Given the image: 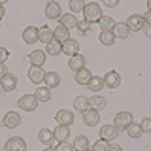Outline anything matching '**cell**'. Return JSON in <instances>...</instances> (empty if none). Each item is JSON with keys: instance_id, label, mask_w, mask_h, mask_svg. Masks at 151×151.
I'll return each mask as SVG.
<instances>
[{"instance_id": "obj_48", "label": "cell", "mask_w": 151, "mask_h": 151, "mask_svg": "<svg viewBox=\"0 0 151 151\" xmlns=\"http://www.w3.org/2000/svg\"><path fill=\"white\" fill-rule=\"evenodd\" d=\"M147 12H151V0L147 2Z\"/></svg>"}, {"instance_id": "obj_5", "label": "cell", "mask_w": 151, "mask_h": 151, "mask_svg": "<svg viewBox=\"0 0 151 151\" xmlns=\"http://www.w3.org/2000/svg\"><path fill=\"white\" fill-rule=\"evenodd\" d=\"M19 106H21V110L25 111H34L38 108V100L34 94H25V96L19 98Z\"/></svg>"}, {"instance_id": "obj_35", "label": "cell", "mask_w": 151, "mask_h": 151, "mask_svg": "<svg viewBox=\"0 0 151 151\" xmlns=\"http://www.w3.org/2000/svg\"><path fill=\"white\" fill-rule=\"evenodd\" d=\"M76 28H78V30L81 32L83 36H89V34H91V23H87L85 19H83V21H78V25H76Z\"/></svg>"}, {"instance_id": "obj_28", "label": "cell", "mask_w": 151, "mask_h": 151, "mask_svg": "<svg viewBox=\"0 0 151 151\" xmlns=\"http://www.w3.org/2000/svg\"><path fill=\"white\" fill-rule=\"evenodd\" d=\"M98 25H100V30H106V32H111L113 27H115V21L111 19V15H102L100 21H98Z\"/></svg>"}, {"instance_id": "obj_15", "label": "cell", "mask_w": 151, "mask_h": 151, "mask_svg": "<svg viewBox=\"0 0 151 151\" xmlns=\"http://www.w3.org/2000/svg\"><path fill=\"white\" fill-rule=\"evenodd\" d=\"M127 27H129L130 32H136V30H142V27H144V19L142 15H129V21H127Z\"/></svg>"}, {"instance_id": "obj_16", "label": "cell", "mask_w": 151, "mask_h": 151, "mask_svg": "<svg viewBox=\"0 0 151 151\" xmlns=\"http://www.w3.org/2000/svg\"><path fill=\"white\" fill-rule=\"evenodd\" d=\"M38 40L42 42V44H51V42L55 40L53 38V30H51L49 27H42V28H38Z\"/></svg>"}, {"instance_id": "obj_29", "label": "cell", "mask_w": 151, "mask_h": 151, "mask_svg": "<svg viewBox=\"0 0 151 151\" xmlns=\"http://www.w3.org/2000/svg\"><path fill=\"white\" fill-rule=\"evenodd\" d=\"M34 96H36L38 102H47L51 98V91L47 87H38L36 91H34Z\"/></svg>"}, {"instance_id": "obj_27", "label": "cell", "mask_w": 151, "mask_h": 151, "mask_svg": "<svg viewBox=\"0 0 151 151\" xmlns=\"http://www.w3.org/2000/svg\"><path fill=\"white\" fill-rule=\"evenodd\" d=\"M38 140H40L44 145H49L51 142L55 140V134H53V130H49V129H42L40 132H38Z\"/></svg>"}, {"instance_id": "obj_19", "label": "cell", "mask_w": 151, "mask_h": 151, "mask_svg": "<svg viewBox=\"0 0 151 151\" xmlns=\"http://www.w3.org/2000/svg\"><path fill=\"white\" fill-rule=\"evenodd\" d=\"M28 60H30L32 66H42L45 63V51L42 49H34L30 55H28Z\"/></svg>"}, {"instance_id": "obj_23", "label": "cell", "mask_w": 151, "mask_h": 151, "mask_svg": "<svg viewBox=\"0 0 151 151\" xmlns=\"http://www.w3.org/2000/svg\"><path fill=\"white\" fill-rule=\"evenodd\" d=\"M91 78H93V74H91L89 68H83V70H79V72H76V83L78 85H89Z\"/></svg>"}, {"instance_id": "obj_47", "label": "cell", "mask_w": 151, "mask_h": 151, "mask_svg": "<svg viewBox=\"0 0 151 151\" xmlns=\"http://www.w3.org/2000/svg\"><path fill=\"white\" fill-rule=\"evenodd\" d=\"M44 151H55V147H51V145H45V149Z\"/></svg>"}, {"instance_id": "obj_20", "label": "cell", "mask_w": 151, "mask_h": 151, "mask_svg": "<svg viewBox=\"0 0 151 151\" xmlns=\"http://www.w3.org/2000/svg\"><path fill=\"white\" fill-rule=\"evenodd\" d=\"M113 36L115 38H121V40H125V38L130 36V30L129 27H127V23H115V27H113Z\"/></svg>"}, {"instance_id": "obj_22", "label": "cell", "mask_w": 151, "mask_h": 151, "mask_svg": "<svg viewBox=\"0 0 151 151\" xmlns=\"http://www.w3.org/2000/svg\"><path fill=\"white\" fill-rule=\"evenodd\" d=\"M117 129L113 125H106V127H102L100 129V136H102V140H106V142H111L113 138H117Z\"/></svg>"}, {"instance_id": "obj_49", "label": "cell", "mask_w": 151, "mask_h": 151, "mask_svg": "<svg viewBox=\"0 0 151 151\" xmlns=\"http://www.w3.org/2000/svg\"><path fill=\"white\" fill-rule=\"evenodd\" d=\"M87 151H93V149H87Z\"/></svg>"}, {"instance_id": "obj_25", "label": "cell", "mask_w": 151, "mask_h": 151, "mask_svg": "<svg viewBox=\"0 0 151 151\" xmlns=\"http://www.w3.org/2000/svg\"><path fill=\"white\" fill-rule=\"evenodd\" d=\"M53 134H55V140L66 142V140H68V136H70V129H68V127H64V125H57V129L53 130Z\"/></svg>"}, {"instance_id": "obj_32", "label": "cell", "mask_w": 151, "mask_h": 151, "mask_svg": "<svg viewBox=\"0 0 151 151\" xmlns=\"http://www.w3.org/2000/svg\"><path fill=\"white\" fill-rule=\"evenodd\" d=\"M127 134L130 136V138H140L142 134H144V130H142V127H140V123H130L129 125V129H127Z\"/></svg>"}, {"instance_id": "obj_46", "label": "cell", "mask_w": 151, "mask_h": 151, "mask_svg": "<svg viewBox=\"0 0 151 151\" xmlns=\"http://www.w3.org/2000/svg\"><path fill=\"white\" fill-rule=\"evenodd\" d=\"M4 13H6V9H4V6H2V4H0V19L4 17Z\"/></svg>"}, {"instance_id": "obj_2", "label": "cell", "mask_w": 151, "mask_h": 151, "mask_svg": "<svg viewBox=\"0 0 151 151\" xmlns=\"http://www.w3.org/2000/svg\"><path fill=\"white\" fill-rule=\"evenodd\" d=\"M130 123H134L132 121V113L130 111H119L115 115V119H113V127L117 129V132H123V130L129 129Z\"/></svg>"}, {"instance_id": "obj_26", "label": "cell", "mask_w": 151, "mask_h": 151, "mask_svg": "<svg viewBox=\"0 0 151 151\" xmlns=\"http://www.w3.org/2000/svg\"><path fill=\"white\" fill-rule=\"evenodd\" d=\"M59 25H63V27H66V28H72V27H76L78 25V19H76V15L74 13H63L60 15V19H59Z\"/></svg>"}, {"instance_id": "obj_24", "label": "cell", "mask_w": 151, "mask_h": 151, "mask_svg": "<svg viewBox=\"0 0 151 151\" xmlns=\"http://www.w3.org/2000/svg\"><path fill=\"white\" fill-rule=\"evenodd\" d=\"M45 87L47 89H53V87H59L60 85V76L57 72H45Z\"/></svg>"}, {"instance_id": "obj_40", "label": "cell", "mask_w": 151, "mask_h": 151, "mask_svg": "<svg viewBox=\"0 0 151 151\" xmlns=\"http://www.w3.org/2000/svg\"><path fill=\"white\" fill-rule=\"evenodd\" d=\"M8 59V51L4 47H0V64H4V60Z\"/></svg>"}, {"instance_id": "obj_39", "label": "cell", "mask_w": 151, "mask_h": 151, "mask_svg": "<svg viewBox=\"0 0 151 151\" xmlns=\"http://www.w3.org/2000/svg\"><path fill=\"white\" fill-rule=\"evenodd\" d=\"M140 127H142V130H144V132L151 134V117H145V119H142Z\"/></svg>"}, {"instance_id": "obj_11", "label": "cell", "mask_w": 151, "mask_h": 151, "mask_svg": "<svg viewBox=\"0 0 151 151\" xmlns=\"http://www.w3.org/2000/svg\"><path fill=\"white\" fill-rule=\"evenodd\" d=\"M4 127L6 129H15V127L21 125V117H19L17 111H8L6 115H4Z\"/></svg>"}, {"instance_id": "obj_34", "label": "cell", "mask_w": 151, "mask_h": 151, "mask_svg": "<svg viewBox=\"0 0 151 151\" xmlns=\"http://www.w3.org/2000/svg\"><path fill=\"white\" fill-rule=\"evenodd\" d=\"M113 42H115V36H113V32H106V30L100 32V44H102V45L110 47V45H113Z\"/></svg>"}, {"instance_id": "obj_41", "label": "cell", "mask_w": 151, "mask_h": 151, "mask_svg": "<svg viewBox=\"0 0 151 151\" xmlns=\"http://www.w3.org/2000/svg\"><path fill=\"white\" fill-rule=\"evenodd\" d=\"M142 19H144V25H151V12H145Z\"/></svg>"}, {"instance_id": "obj_45", "label": "cell", "mask_w": 151, "mask_h": 151, "mask_svg": "<svg viewBox=\"0 0 151 151\" xmlns=\"http://www.w3.org/2000/svg\"><path fill=\"white\" fill-rule=\"evenodd\" d=\"M108 151H123V147H121V145H110Z\"/></svg>"}, {"instance_id": "obj_6", "label": "cell", "mask_w": 151, "mask_h": 151, "mask_svg": "<svg viewBox=\"0 0 151 151\" xmlns=\"http://www.w3.org/2000/svg\"><path fill=\"white\" fill-rule=\"evenodd\" d=\"M119 85H121V76H119V72L110 70V72L106 74V78H104V87H108V89H117Z\"/></svg>"}, {"instance_id": "obj_33", "label": "cell", "mask_w": 151, "mask_h": 151, "mask_svg": "<svg viewBox=\"0 0 151 151\" xmlns=\"http://www.w3.org/2000/svg\"><path fill=\"white\" fill-rule=\"evenodd\" d=\"M74 106H76V111H87L89 110V98L87 96H78L76 98V102H74Z\"/></svg>"}, {"instance_id": "obj_3", "label": "cell", "mask_w": 151, "mask_h": 151, "mask_svg": "<svg viewBox=\"0 0 151 151\" xmlns=\"http://www.w3.org/2000/svg\"><path fill=\"white\" fill-rule=\"evenodd\" d=\"M6 151H27V142L21 136H12L6 142Z\"/></svg>"}, {"instance_id": "obj_21", "label": "cell", "mask_w": 151, "mask_h": 151, "mask_svg": "<svg viewBox=\"0 0 151 151\" xmlns=\"http://www.w3.org/2000/svg\"><path fill=\"white\" fill-rule=\"evenodd\" d=\"M74 149L76 151H87V149H91V144H89V138L87 136H83V134H79V136H76V140H74Z\"/></svg>"}, {"instance_id": "obj_14", "label": "cell", "mask_w": 151, "mask_h": 151, "mask_svg": "<svg viewBox=\"0 0 151 151\" xmlns=\"http://www.w3.org/2000/svg\"><path fill=\"white\" fill-rule=\"evenodd\" d=\"M78 51H79V44L76 40H66L64 44H63V53L64 55H68V57H74V55H78Z\"/></svg>"}, {"instance_id": "obj_17", "label": "cell", "mask_w": 151, "mask_h": 151, "mask_svg": "<svg viewBox=\"0 0 151 151\" xmlns=\"http://www.w3.org/2000/svg\"><path fill=\"white\" fill-rule=\"evenodd\" d=\"M98 121H100V113H98V111H94V110L83 111V123H85L87 127H94Z\"/></svg>"}, {"instance_id": "obj_9", "label": "cell", "mask_w": 151, "mask_h": 151, "mask_svg": "<svg viewBox=\"0 0 151 151\" xmlns=\"http://www.w3.org/2000/svg\"><path fill=\"white\" fill-rule=\"evenodd\" d=\"M87 59H85L83 55H74V57H70V60H68V66H70V70H74V72H79V70H83V68H87Z\"/></svg>"}, {"instance_id": "obj_8", "label": "cell", "mask_w": 151, "mask_h": 151, "mask_svg": "<svg viewBox=\"0 0 151 151\" xmlns=\"http://www.w3.org/2000/svg\"><path fill=\"white\" fill-rule=\"evenodd\" d=\"M28 79H30L32 83L40 85L42 81L45 79V72L42 66H30V70H28Z\"/></svg>"}, {"instance_id": "obj_1", "label": "cell", "mask_w": 151, "mask_h": 151, "mask_svg": "<svg viewBox=\"0 0 151 151\" xmlns=\"http://www.w3.org/2000/svg\"><path fill=\"white\" fill-rule=\"evenodd\" d=\"M83 19L87 23H98L100 21V17H102V9H100V6L98 4H94V2H91V4H85V9H83Z\"/></svg>"}, {"instance_id": "obj_4", "label": "cell", "mask_w": 151, "mask_h": 151, "mask_svg": "<svg viewBox=\"0 0 151 151\" xmlns=\"http://www.w3.org/2000/svg\"><path fill=\"white\" fill-rule=\"evenodd\" d=\"M15 87H17V78L13 74L8 72L4 78H0V89H2V91L12 93V91H15Z\"/></svg>"}, {"instance_id": "obj_38", "label": "cell", "mask_w": 151, "mask_h": 151, "mask_svg": "<svg viewBox=\"0 0 151 151\" xmlns=\"http://www.w3.org/2000/svg\"><path fill=\"white\" fill-rule=\"evenodd\" d=\"M55 151H76L72 144H68V142H59V145L55 147Z\"/></svg>"}, {"instance_id": "obj_13", "label": "cell", "mask_w": 151, "mask_h": 151, "mask_svg": "<svg viewBox=\"0 0 151 151\" xmlns=\"http://www.w3.org/2000/svg\"><path fill=\"white\" fill-rule=\"evenodd\" d=\"M23 40H25V44L32 45L38 42V28L36 27H27L25 30H23Z\"/></svg>"}, {"instance_id": "obj_10", "label": "cell", "mask_w": 151, "mask_h": 151, "mask_svg": "<svg viewBox=\"0 0 151 151\" xmlns=\"http://www.w3.org/2000/svg\"><path fill=\"white\" fill-rule=\"evenodd\" d=\"M55 121H57V125L70 127V125L74 123V113L70 111V110H60V111L55 115Z\"/></svg>"}, {"instance_id": "obj_36", "label": "cell", "mask_w": 151, "mask_h": 151, "mask_svg": "<svg viewBox=\"0 0 151 151\" xmlns=\"http://www.w3.org/2000/svg\"><path fill=\"white\" fill-rule=\"evenodd\" d=\"M83 9H85V2H83V0H70V12H72V13L83 12Z\"/></svg>"}, {"instance_id": "obj_42", "label": "cell", "mask_w": 151, "mask_h": 151, "mask_svg": "<svg viewBox=\"0 0 151 151\" xmlns=\"http://www.w3.org/2000/svg\"><path fill=\"white\" fill-rule=\"evenodd\" d=\"M142 32H144L147 38H151V25H144L142 27Z\"/></svg>"}, {"instance_id": "obj_12", "label": "cell", "mask_w": 151, "mask_h": 151, "mask_svg": "<svg viewBox=\"0 0 151 151\" xmlns=\"http://www.w3.org/2000/svg\"><path fill=\"white\" fill-rule=\"evenodd\" d=\"M108 106V102H106V98L100 96V94H94V96L89 98V110H94V111H100L102 108H106Z\"/></svg>"}, {"instance_id": "obj_44", "label": "cell", "mask_w": 151, "mask_h": 151, "mask_svg": "<svg viewBox=\"0 0 151 151\" xmlns=\"http://www.w3.org/2000/svg\"><path fill=\"white\" fill-rule=\"evenodd\" d=\"M106 6L108 8H115L117 6V0H106Z\"/></svg>"}, {"instance_id": "obj_37", "label": "cell", "mask_w": 151, "mask_h": 151, "mask_svg": "<svg viewBox=\"0 0 151 151\" xmlns=\"http://www.w3.org/2000/svg\"><path fill=\"white\" fill-rule=\"evenodd\" d=\"M93 151H108L110 149V142H106V140H98L96 144H93V147H91Z\"/></svg>"}, {"instance_id": "obj_43", "label": "cell", "mask_w": 151, "mask_h": 151, "mask_svg": "<svg viewBox=\"0 0 151 151\" xmlns=\"http://www.w3.org/2000/svg\"><path fill=\"white\" fill-rule=\"evenodd\" d=\"M6 74H8V70H6V64H0V78H4Z\"/></svg>"}, {"instance_id": "obj_30", "label": "cell", "mask_w": 151, "mask_h": 151, "mask_svg": "<svg viewBox=\"0 0 151 151\" xmlns=\"http://www.w3.org/2000/svg\"><path fill=\"white\" fill-rule=\"evenodd\" d=\"M45 53L47 55H51V57H55V55H60L63 53V44H59V42H51V44H47L45 45Z\"/></svg>"}, {"instance_id": "obj_7", "label": "cell", "mask_w": 151, "mask_h": 151, "mask_svg": "<svg viewBox=\"0 0 151 151\" xmlns=\"http://www.w3.org/2000/svg\"><path fill=\"white\" fill-rule=\"evenodd\" d=\"M45 15L49 19H60L63 15V9H60V4L55 2V0H51V2L45 4Z\"/></svg>"}, {"instance_id": "obj_18", "label": "cell", "mask_w": 151, "mask_h": 151, "mask_svg": "<svg viewBox=\"0 0 151 151\" xmlns=\"http://www.w3.org/2000/svg\"><path fill=\"white\" fill-rule=\"evenodd\" d=\"M53 38H55V42H59V44H64L66 40H70V32H68V28L63 27V25H59L53 30Z\"/></svg>"}, {"instance_id": "obj_31", "label": "cell", "mask_w": 151, "mask_h": 151, "mask_svg": "<svg viewBox=\"0 0 151 151\" xmlns=\"http://www.w3.org/2000/svg\"><path fill=\"white\" fill-rule=\"evenodd\" d=\"M87 87L91 89V91H102V89H104V78H102V76H93Z\"/></svg>"}]
</instances>
